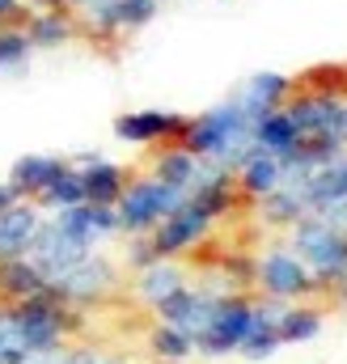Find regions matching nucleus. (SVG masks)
Masks as SVG:
<instances>
[{
    "label": "nucleus",
    "instance_id": "nucleus-35",
    "mask_svg": "<svg viewBox=\"0 0 347 364\" xmlns=\"http://www.w3.org/2000/svg\"><path fill=\"white\" fill-rule=\"evenodd\" d=\"M9 203H17V195H13V186H9V182H0V212H4Z\"/></svg>",
    "mask_w": 347,
    "mask_h": 364
},
{
    "label": "nucleus",
    "instance_id": "nucleus-6",
    "mask_svg": "<svg viewBox=\"0 0 347 364\" xmlns=\"http://www.w3.org/2000/svg\"><path fill=\"white\" fill-rule=\"evenodd\" d=\"M255 288H259L267 301L292 305V301H309L318 292V279L297 259V250L284 242V246H267L259 259H255Z\"/></svg>",
    "mask_w": 347,
    "mask_h": 364
},
{
    "label": "nucleus",
    "instance_id": "nucleus-9",
    "mask_svg": "<svg viewBox=\"0 0 347 364\" xmlns=\"http://www.w3.org/2000/svg\"><path fill=\"white\" fill-rule=\"evenodd\" d=\"M93 250H97V246H85V242H77L68 229H60V225H55V216H43V225H38V233H34V242H30V255H26V259L47 275V284H51V279L68 275L73 267H81Z\"/></svg>",
    "mask_w": 347,
    "mask_h": 364
},
{
    "label": "nucleus",
    "instance_id": "nucleus-29",
    "mask_svg": "<svg viewBox=\"0 0 347 364\" xmlns=\"http://www.w3.org/2000/svg\"><path fill=\"white\" fill-rule=\"evenodd\" d=\"M30 55H34V47H30V38H26L21 26H0V73L26 68Z\"/></svg>",
    "mask_w": 347,
    "mask_h": 364
},
{
    "label": "nucleus",
    "instance_id": "nucleus-33",
    "mask_svg": "<svg viewBox=\"0 0 347 364\" xmlns=\"http://www.w3.org/2000/svg\"><path fill=\"white\" fill-rule=\"evenodd\" d=\"M26 9H68V0H21Z\"/></svg>",
    "mask_w": 347,
    "mask_h": 364
},
{
    "label": "nucleus",
    "instance_id": "nucleus-38",
    "mask_svg": "<svg viewBox=\"0 0 347 364\" xmlns=\"http://www.w3.org/2000/svg\"><path fill=\"white\" fill-rule=\"evenodd\" d=\"M97 364H119V360H97Z\"/></svg>",
    "mask_w": 347,
    "mask_h": 364
},
{
    "label": "nucleus",
    "instance_id": "nucleus-22",
    "mask_svg": "<svg viewBox=\"0 0 347 364\" xmlns=\"http://www.w3.org/2000/svg\"><path fill=\"white\" fill-rule=\"evenodd\" d=\"M255 149H259V153H271V157H279V161H288V157L301 149V136H297L292 119L284 114V106L271 110V114H262L259 123H255Z\"/></svg>",
    "mask_w": 347,
    "mask_h": 364
},
{
    "label": "nucleus",
    "instance_id": "nucleus-4",
    "mask_svg": "<svg viewBox=\"0 0 347 364\" xmlns=\"http://www.w3.org/2000/svg\"><path fill=\"white\" fill-rule=\"evenodd\" d=\"M343 97L339 90H292V97L284 102V114L292 119L297 136L305 144H326V149H343L347 153V127H343Z\"/></svg>",
    "mask_w": 347,
    "mask_h": 364
},
{
    "label": "nucleus",
    "instance_id": "nucleus-21",
    "mask_svg": "<svg viewBox=\"0 0 347 364\" xmlns=\"http://www.w3.org/2000/svg\"><path fill=\"white\" fill-rule=\"evenodd\" d=\"M182 284H186L182 263H178V259H157V263H149V267H140V272H136L132 292H136V301H144V305L153 309L157 301H166L174 288H182Z\"/></svg>",
    "mask_w": 347,
    "mask_h": 364
},
{
    "label": "nucleus",
    "instance_id": "nucleus-15",
    "mask_svg": "<svg viewBox=\"0 0 347 364\" xmlns=\"http://www.w3.org/2000/svg\"><path fill=\"white\" fill-rule=\"evenodd\" d=\"M21 30H26L34 51H60V47H68L81 34V21L68 9H30Z\"/></svg>",
    "mask_w": 347,
    "mask_h": 364
},
{
    "label": "nucleus",
    "instance_id": "nucleus-39",
    "mask_svg": "<svg viewBox=\"0 0 347 364\" xmlns=\"http://www.w3.org/2000/svg\"><path fill=\"white\" fill-rule=\"evenodd\" d=\"M157 4H170V0H157Z\"/></svg>",
    "mask_w": 347,
    "mask_h": 364
},
{
    "label": "nucleus",
    "instance_id": "nucleus-18",
    "mask_svg": "<svg viewBox=\"0 0 347 364\" xmlns=\"http://www.w3.org/2000/svg\"><path fill=\"white\" fill-rule=\"evenodd\" d=\"M60 229H68L77 242L85 246H102L119 233V220H114V208H102V203H77V208H64V212H51Z\"/></svg>",
    "mask_w": 347,
    "mask_h": 364
},
{
    "label": "nucleus",
    "instance_id": "nucleus-5",
    "mask_svg": "<svg viewBox=\"0 0 347 364\" xmlns=\"http://www.w3.org/2000/svg\"><path fill=\"white\" fill-rule=\"evenodd\" d=\"M178 203H182V191H174L170 182L153 178V174L127 178L123 195H119V203H114L119 233H123V237H144V233H153Z\"/></svg>",
    "mask_w": 347,
    "mask_h": 364
},
{
    "label": "nucleus",
    "instance_id": "nucleus-3",
    "mask_svg": "<svg viewBox=\"0 0 347 364\" xmlns=\"http://www.w3.org/2000/svg\"><path fill=\"white\" fill-rule=\"evenodd\" d=\"M288 246L314 272L318 292L347 288V225H331L318 212H309L288 229Z\"/></svg>",
    "mask_w": 347,
    "mask_h": 364
},
{
    "label": "nucleus",
    "instance_id": "nucleus-32",
    "mask_svg": "<svg viewBox=\"0 0 347 364\" xmlns=\"http://www.w3.org/2000/svg\"><path fill=\"white\" fill-rule=\"evenodd\" d=\"M102 356L93 352V348H64V360L60 364H97Z\"/></svg>",
    "mask_w": 347,
    "mask_h": 364
},
{
    "label": "nucleus",
    "instance_id": "nucleus-17",
    "mask_svg": "<svg viewBox=\"0 0 347 364\" xmlns=\"http://www.w3.org/2000/svg\"><path fill=\"white\" fill-rule=\"evenodd\" d=\"M297 90V81L288 77V73H255V77H246L242 81V90L233 93L237 102H242V110L259 123L262 114H271V110H279L288 97Z\"/></svg>",
    "mask_w": 347,
    "mask_h": 364
},
{
    "label": "nucleus",
    "instance_id": "nucleus-23",
    "mask_svg": "<svg viewBox=\"0 0 347 364\" xmlns=\"http://www.w3.org/2000/svg\"><path fill=\"white\" fill-rule=\"evenodd\" d=\"M153 178L170 182L174 191H191L195 182H199V174H203V161L195 157V153H186L182 144H170V149H161L157 157H153V170H149Z\"/></svg>",
    "mask_w": 347,
    "mask_h": 364
},
{
    "label": "nucleus",
    "instance_id": "nucleus-14",
    "mask_svg": "<svg viewBox=\"0 0 347 364\" xmlns=\"http://www.w3.org/2000/svg\"><path fill=\"white\" fill-rule=\"evenodd\" d=\"M43 216H47V212H43L34 199H17V203H9V208L0 212V263L30 255V242H34Z\"/></svg>",
    "mask_w": 347,
    "mask_h": 364
},
{
    "label": "nucleus",
    "instance_id": "nucleus-30",
    "mask_svg": "<svg viewBox=\"0 0 347 364\" xmlns=\"http://www.w3.org/2000/svg\"><path fill=\"white\" fill-rule=\"evenodd\" d=\"M149 263H157L153 237H149V233H144V237H127V267L140 272V267H149Z\"/></svg>",
    "mask_w": 347,
    "mask_h": 364
},
{
    "label": "nucleus",
    "instance_id": "nucleus-27",
    "mask_svg": "<svg viewBox=\"0 0 347 364\" xmlns=\"http://www.w3.org/2000/svg\"><path fill=\"white\" fill-rule=\"evenodd\" d=\"M149 352H153L161 364H186L191 356H195V339H191L186 331H178V326L157 322V326L149 331Z\"/></svg>",
    "mask_w": 347,
    "mask_h": 364
},
{
    "label": "nucleus",
    "instance_id": "nucleus-12",
    "mask_svg": "<svg viewBox=\"0 0 347 364\" xmlns=\"http://www.w3.org/2000/svg\"><path fill=\"white\" fill-rule=\"evenodd\" d=\"M186 132L182 110H127L114 119V140L132 149H157V144H178Z\"/></svg>",
    "mask_w": 347,
    "mask_h": 364
},
{
    "label": "nucleus",
    "instance_id": "nucleus-34",
    "mask_svg": "<svg viewBox=\"0 0 347 364\" xmlns=\"http://www.w3.org/2000/svg\"><path fill=\"white\" fill-rule=\"evenodd\" d=\"M102 0H68V13H89V9H97Z\"/></svg>",
    "mask_w": 347,
    "mask_h": 364
},
{
    "label": "nucleus",
    "instance_id": "nucleus-8",
    "mask_svg": "<svg viewBox=\"0 0 347 364\" xmlns=\"http://www.w3.org/2000/svg\"><path fill=\"white\" fill-rule=\"evenodd\" d=\"M250 314H255V301H250V296L225 292L220 305L212 309L208 326L195 335V356H203V360L237 356V348H242V339H246V326H250Z\"/></svg>",
    "mask_w": 347,
    "mask_h": 364
},
{
    "label": "nucleus",
    "instance_id": "nucleus-13",
    "mask_svg": "<svg viewBox=\"0 0 347 364\" xmlns=\"http://www.w3.org/2000/svg\"><path fill=\"white\" fill-rule=\"evenodd\" d=\"M68 161H73L77 174H81L85 203H102V208H114V203H119L123 186L132 178L119 161H106V157H97V153H77V157H68Z\"/></svg>",
    "mask_w": 347,
    "mask_h": 364
},
{
    "label": "nucleus",
    "instance_id": "nucleus-11",
    "mask_svg": "<svg viewBox=\"0 0 347 364\" xmlns=\"http://www.w3.org/2000/svg\"><path fill=\"white\" fill-rule=\"evenodd\" d=\"M220 296H225V288H208V284H182V288H174L166 301H157L153 305V314H157V322H166V326H178V331H186L191 339L208 326V318H212V309L220 305Z\"/></svg>",
    "mask_w": 347,
    "mask_h": 364
},
{
    "label": "nucleus",
    "instance_id": "nucleus-24",
    "mask_svg": "<svg viewBox=\"0 0 347 364\" xmlns=\"http://www.w3.org/2000/svg\"><path fill=\"white\" fill-rule=\"evenodd\" d=\"M275 326H279V343L292 348V343H309V339H318L322 326H326V318H322L318 305H309V301H292V305L279 309V322H275Z\"/></svg>",
    "mask_w": 347,
    "mask_h": 364
},
{
    "label": "nucleus",
    "instance_id": "nucleus-26",
    "mask_svg": "<svg viewBox=\"0 0 347 364\" xmlns=\"http://www.w3.org/2000/svg\"><path fill=\"white\" fill-rule=\"evenodd\" d=\"M301 216H309V208H305V199L292 191V186H279V191H271L267 199H259V220L267 229H292Z\"/></svg>",
    "mask_w": 347,
    "mask_h": 364
},
{
    "label": "nucleus",
    "instance_id": "nucleus-19",
    "mask_svg": "<svg viewBox=\"0 0 347 364\" xmlns=\"http://www.w3.org/2000/svg\"><path fill=\"white\" fill-rule=\"evenodd\" d=\"M279 301H255V314H250V326H246V339H242V348H237V356H246V360H271L284 343H279Z\"/></svg>",
    "mask_w": 347,
    "mask_h": 364
},
{
    "label": "nucleus",
    "instance_id": "nucleus-2",
    "mask_svg": "<svg viewBox=\"0 0 347 364\" xmlns=\"http://www.w3.org/2000/svg\"><path fill=\"white\" fill-rule=\"evenodd\" d=\"M0 326L9 339H17L26 352H60L68 348V339L81 331V314L68 309L64 301H55L51 292L26 296V301H4L0 305Z\"/></svg>",
    "mask_w": 347,
    "mask_h": 364
},
{
    "label": "nucleus",
    "instance_id": "nucleus-28",
    "mask_svg": "<svg viewBox=\"0 0 347 364\" xmlns=\"http://www.w3.org/2000/svg\"><path fill=\"white\" fill-rule=\"evenodd\" d=\"M43 212H64V208H77V203H85V191H81V174H77V166L68 161V170L60 174V178L51 182L38 199H34Z\"/></svg>",
    "mask_w": 347,
    "mask_h": 364
},
{
    "label": "nucleus",
    "instance_id": "nucleus-7",
    "mask_svg": "<svg viewBox=\"0 0 347 364\" xmlns=\"http://www.w3.org/2000/svg\"><path fill=\"white\" fill-rule=\"evenodd\" d=\"M114 288H119V267H114V259H106L102 250H93L81 267H73L68 275H60V279L47 284V292H51L55 301H64L68 309H77V314L97 309L102 301H110Z\"/></svg>",
    "mask_w": 347,
    "mask_h": 364
},
{
    "label": "nucleus",
    "instance_id": "nucleus-37",
    "mask_svg": "<svg viewBox=\"0 0 347 364\" xmlns=\"http://www.w3.org/2000/svg\"><path fill=\"white\" fill-rule=\"evenodd\" d=\"M343 127H347V97H343Z\"/></svg>",
    "mask_w": 347,
    "mask_h": 364
},
{
    "label": "nucleus",
    "instance_id": "nucleus-31",
    "mask_svg": "<svg viewBox=\"0 0 347 364\" xmlns=\"http://www.w3.org/2000/svg\"><path fill=\"white\" fill-rule=\"evenodd\" d=\"M26 13H30V9H26L21 0H0V26H21Z\"/></svg>",
    "mask_w": 347,
    "mask_h": 364
},
{
    "label": "nucleus",
    "instance_id": "nucleus-25",
    "mask_svg": "<svg viewBox=\"0 0 347 364\" xmlns=\"http://www.w3.org/2000/svg\"><path fill=\"white\" fill-rule=\"evenodd\" d=\"M38 292H47V275L30 259H4L0 263V301H26Z\"/></svg>",
    "mask_w": 347,
    "mask_h": 364
},
{
    "label": "nucleus",
    "instance_id": "nucleus-1",
    "mask_svg": "<svg viewBox=\"0 0 347 364\" xmlns=\"http://www.w3.org/2000/svg\"><path fill=\"white\" fill-rule=\"evenodd\" d=\"M178 144L186 153H195L203 166H220L233 174L255 149V119L242 110L237 97H225V102L208 106L203 114H191Z\"/></svg>",
    "mask_w": 347,
    "mask_h": 364
},
{
    "label": "nucleus",
    "instance_id": "nucleus-20",
    "mask_svg": "<svg viewBox=\"0 0 347 364\" xmlns=\"http://www.w3.org/2000/svg\"><path fill=\"white\" fill-rule=\"evenodd\" d=\"M233 182H237V195H242V199L259 203V199H267L271 191H279V186H284V161H279V157H271V153L250 149V157L233 170Z\"/></svg>",
    "mask_w": 347,
    "mask_h": 364
},
{
    "label": "nucleus",
    "instance_id": "nucleus-16",
    "mask_svg": "<svg viewBox=\"0 0 347 364\" xmlns=\"http://www.w3.org/2000/svg\"><path fill=\"white\" fill-rule=\"evenodd\" d=\"M68 170V157H55V153H26L9 166V186L17 199H38L51 182Z\"/></svg>",
    "mask_w": 347,
    "mask_h": 364
},
{
    "label": "nucleus",
    "instance_id": "nucleus-36",
    "mask_svg": "<svg viewBox=\"0 0 347 364\" xmlns=\"http://www.w3.org/2000/svg\"><path fill=\"white\" fill-rule=\"evenodd\" d=\"M0 360H4V331H0Z\"/></svg>",
    "mask_w": 347,
    "mask_h": 364
},
{
    "label": "nucleus",
    "instance_id": "nucleus-10",
    "mask_svg": "<svg viewBox=\"0 0 347 364\" xmlns=\"http://www.w3.org/2000/svg\"><path fill=\"white\" fill-rule=\"evenodd\" d=\"M157 13H161L157 0H102L97 9L81 13L85 17L81 30H85L89 38H97V43H119V38L144 30Z\"/></svg>",
    "mask_w": 347,
    "mask_h": 364
}]
</instances>
